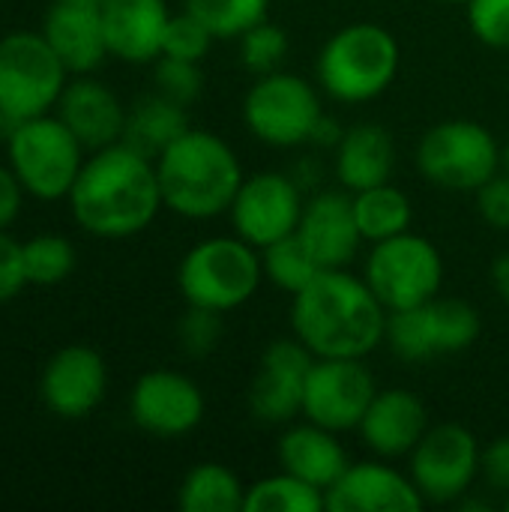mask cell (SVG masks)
I'll return each instance as SVG.
<instances>
[{"label":"cell","mask_w":509,"mask_h":512,"mask_svg":"<svg viewBox=\"0 0 509 512\" xmlns=\"http://www.w3.org/2000/svg\"><path fill=\"white\" fill-rule=\"evenodd\" d=\"M69 207L93 237L123 240L141 234L165 207L156 162L123 141L93 150L69 189Z\"/></svg>","instance_id":"1"},{"label":"cell","mask_w":509,"mask_h":512,"mask_svg":"<svg viewBox=\"0 0 509 512\" xmlns=\"http://www.w3.org/2000/svg\"><path fill=\"white\" fill-rule=\"evenodd\" d=\"M390 312L366 285L363 273L348 267L321 270L291 297V333L315 357L366 360L387 342Z\"/></svg>","instance_id":"2"},{"label":"cell","mask_w":509,"mask_h":512,"mask_svg":"<svg viewBox=\"0 0 509 512\" xmlns=\"http://www.w3.org/2000/svg\"><path fill=\"white\" fill-rule=\"evenodd\" d=\"M162 204L183 219H216L228 213L243 165L234 147L210 129L189 126L156 156Z\"/></svg>","instance_id":"3"},{"label":"cell","mask_w":509,"mask_h":512,"mask_svg":"<svg viewBox=\"0 0 509 512\" xmlns=\"http://www.w3.org/2000/svg\"><path fill=\"white\" fill-rule=\"evenodd\" d=\"M402 48L390 27L354 21L330 33L315 57V81L339 105H363L387 93L399 75Z\"/></svg>","instance_id":"4"},{"label":"cell","mask_w":509,"mask_h":512,"mask_svg":"<svg viewBox=\"0 0 509 512\" xmlns=\"http://www.w3.org/2000/svg\"><path fill=\"white\" fill-rule=\"evenodd\" d=\"M261 282V249L234 231L198 240L177 267V288L186 306H201L222 315L246 306L258 294Z\"/></svg>","instance_id":"5"},{"label":"cell","mask_w":509,"mask_h":512,"mask_svg":"<svg viewBox=\"0 0 509 512\" xmlns=\"http://www.w3.org/2000/svg\"><path fill=\"white\" fill-rule=\"evenodd\" d=\"M240 114L249 135L267 147H309L312 129L324 114L321 87L297 72L276 69L249 84Z\"/></svg>","instance_id":"6"},{"label":"cell","mask_w":509,"mask_h":512,"mask_svg":"<svg viewBox=\"0 0 509 512\" xmlns=\"http://www.w3.org/2000/svg\"><path fill=\"white\" fill-rule=\"evenodd\" d=\"M417 171L432 186L477 192L501 171V141L480 120H441L429 126L417 144Z\"/></svg>","instance_id":"7"},{"label":"cell","mask_w":509,"mask_h":512,"mask_svg":"<svg viewBox=\"0 0 509 512\" xmlns=\"http://www.w3.org/2000/svg\"><path fill=\"white\" fill-rule=\"evenodd\" d=\"M6 153L9 168L15 171L24 192H30L39 201L69 198V189L84 165L81 141L57 114H39L12 123Z\"/></svg>","instance_id":"8"},{"label":"cell","mask_w":509,"mask_h":512,"mask_svg":"<svg viewBox=\"0 0 509 512\" xmlns=\"http://www.w3.org/2000/svg\"><path fill=\"white\" fill-rule=\"evenodd\" d=\"M363 279L387 312L420 306L444 288V258L438 246L414 231L369 243Z\"/></svg>","instance_id":"9"},{"label":"cell","mask_w":509,"mask_h":512,"mask_svg":"<svg viewBox=\"0 0 509 512\" xmlns=\"http://www.w3.org/2000/svg\"><path fill=\"white\" fill-rule=\"evenodd\" d=\"M483 333L480 312L459 297H432L420 306L390 312L387 345L405 363H426L468 351Z\"/></svg>","instance_id":"10"},{"label":"cell","mask_w":509,"mask_h":512,"mask_svg":"<svg viewBox=\"0 0 509 512\" xmlns=\"http://www.w3.org/2000/svg\"><path fill=\"white\" fill-rule=\"evenodd\" d=\"M66 66L42 33L18 30L0 39V111L12 120H30L57 108L66 87Z\"/></svg>","instance_id":"11"},{"label":"cell","mask_w":509,"mask_h":512,"mask_svg":"<svg viewBox=\"0 0 509 512\" xmlns=\"http://www.w3.org/2000/svg\"><path fill=\"white\" fill-rule=\"evenodd\" d=\"M483 447L459 423H435L408 456V474L426 504H456L480 480Z\"/></svg>","instance_id":"12"},{"label":"cell","mask_w":509,"mask_h":512,"mask_svg":"<svg viewBox=\"0 0 509 512\" xmlns=\"http://www.w3.org/2000/svg\"><path fill=\"white\" fill-rule=\"evenodd\" d=\"M303 204L306 192L297 186L291 171L246 174L228 207L231 231L255 249H267L270 243L297 231Z\"/></svg>","instance_id":"13"},{"label":"cell","mask_w":509,"mask_h":512,"mask_svg":"<svg viewBox=\"0 0 509 512\" xmlns=\"http://www.w3.org/2000/svg\"><path fill=\"white\" fill-rule=\"evenodd\" d=\"M378 384L366 360L354 357H315L306 390H303V420L318 423L333 432H357Z\"/></svg>","instance_id":"14"},{"label":"cell","mask_w":509,"mask_h":512,"mask_svg":"<svg viewBox=\"0 0 509 512\" xmlns=\"http://www.w3.org/2000/svg\"><path fill=\"white\" fill-rule=\"evenodd\" d=\"M315 354L291 333L273 339L261 360L255 381L249 387V411L264 426H288L303 414V390Z\"/></svg>","instance_id":"15"},{"label":"cell","mask_w":509,"mask_h":512,"mask_svg":"<svg viewBox=\"0 0 509 512\" xmlns=\"http://www.w3.org/2000/svg\"><path fill=\"white\" fill-rule=\"evenodd\" d=\"M207 402L201 387L171 369H153L141 375L129 393L132 423L153 438H183L204 420Z\"/></svg>","instance_id":"16"},{"label":"cell","mask_w":509,"mask_h":512,"mask_svg":"<svg viewBox=\"0 0 509 512\" xmlns=\"http://www.w3.org/2000/svg\"><path fill=\"white\" fill-rule=\"evenodd\" d=\"M327 512H420L426 498L411 474L390 465V459L351 462L345 474L324 492Z\"/></svg>","instance_id":"17"},{"label":"cell","mask_w":509,"mask_h":512,"mask_svg":"<svg viewBox=\"0 0 509 512\" xmlns=\"http://www.w3.org/2000/svg\"><path fill=\"white\" fill-rule=\"evenodd\" d=\"M321 270L351 267L363 249V234L354 216L348 189H318L306 195L300 225L294 231Z\"/></svg>","instance_id":"18"},{"label":"cell","mask_w":509,"mask_h":512,"mask_svg":"<svg viewBox=\"0 0 509 512\" xmlns=\"http://www.w3.org/2000/svg\"><path fill=\"white\" fill-rule=\"evenodd\" d=\"M108 390V369L99 351L87 345L60 348L42 369L39 393L51 414L63 420L87 417Z\"/></svg>","instance_id":"19"},{"label":"cell","mask_w":509,"mask_h":512,"mask_svg":"<svg viewBox=\"0 0 509 512\" xmlns=\"http://www.w3.org/2000/svg\"><path fill=\"white\" fill-rule=\"evenodd\" d=\"M429 411L423 399L405 387L378 390L369 402L357 435L378 459H408L420 438L429 432Z\"/></svg>","instance_id":"20"},{"label":"cell","mask_w":509,"mask_h":512,"mask_svg":"<svg viewBox=\"0 0 509 512\" xmlns=\"http://www.w3.org/2000/svg\"><path fill=\"white\" fill-rule=\"evenodd\" d=\"M57 117L90 153L117 144L126 126V108L117 99V93L90 75L66 81L57 99Z\"/></svg>","instance_id":"21"},{"label":"cell","mask_w":509,"mask_h":512,"mask_svg":"<svg viewBox=\"0 0 509 512\" xmlns=\"http://www.w3.org/2000/svg\"><path fill=\"white\" fill-rule=\"evenodd\" d=\"M111 57L123 63H153L162 54L171 21L165 0H102L99 3Z\"/></svg>","instance_id":"22"},{"label":"cell","mask_w":509,"mask_h":512,"mask_svg":"<svg viewBox=\"0 0 509 512\" xmlns=\"http://www.w3.org/2000/svg\"><path fill=\"white\" fill-rule=\"evenodd\" d=\"M42 36L54 48L60 63L75 75H90L111 54L99 6L54 0L45 15Z\"/></svg>","instance_id":"23"},{"label":"cell","mask_w":509,"mask_h":512,"mask_svg":"<svg viewBox=\"0 0 509 512\" xmlns=\"http://www.w3.org/2000/svg\"><path fill=\"white\" fill-rule=\"evenodd\" d=\"M279 468L306 480L309 486L327 492L351 465L348 450L339 441V432L318 423H288L276 444Z\"/></svg>","instance_id":"24"},{"label":"cell","mask_w":509,"mask_h":512,"mask_svg":"<svg viewBox=\"0 0 509 512\" xmlns=\"http://www.w3.org/2000/svg\"><path fill=\"white\" fill-rule=\"evenodd\" d=\"M396 171V141L384 123L363 120L345 129L333 150V174L342 189L360 192L387 183Z\"/></svg>","instance_id":"25"},{"label":"cell","mask_w":509,"mask_h":512,"mask_svg":"<svg viewBox=\"0 0 509 512\" xmlns=\"http://www.w3.org/2000/svg\"><path fill=\"white\" fill-rule=\"evenodd\" d=\"M189 126L192 123L186 105L153 90L150 96H141L132 108H126V126L120 141L156 162V156L171 147Z\"/></svg>","instance_id":"26"},{"label":"cell","mask_w":509,"mask_h":512,"mask_svg":"<svg viewBox=\"0 0 509 512\" xmlns=\"http://www.w3.org/2000/svg\"><path fill=\"white\" fill-rule=\"evenodd\" d=\"M354 201V216L360 225V234L366 243L390 240L396 234L411 231L414 222V204L405 189H399L393 180L351 192Z\"/></svg>","instance_id":"27"},{"label":"cell","mask_w":509,"mask_h":512,"mask_svg":"<svg viewBox=\"0 0 509 512\" xmlns=\"http://www.w3.org/2000/svg\"><path fill=\"white\" fill-rule=\"evenodd\" d=\"M243 501V480L219 462L195 465L177 489V507L183 512H243Z\"/></svg>","instance_id":"28"},{"label":"cell","mask_w":509,"mask_h":512,"mask_svg":"<svg viewBox=\"0 0 509 512\" xmlns=\"http://www.w3.org/2000/svg\"><path fill=\"white\" fill-rule=\"evenodd\" d=\"M243 512H327V501L321 489L279 468V474L246 486Z\"/></svg>","instance_id":"29"},{"label":"cell","mask_w":509,"mask_h":512,"mask_svg":"<svg viewBox=\"0 0 509 512\" xmlns=\"http://www.w3.org/2000/svg\"><path fill=\"white\" fill-rule=\"evenodd\" d=\"M183 9L222 42H237L249 27L270 18V0H183Z\"/></svg>","instance_id":"30"},{"label":"cell","mask_w":509,"mask_h":512,"mask_svg":"<svg viewBox=\"0 0 509 512\" xmlns=\"http://www.w3.org/2000/svg\"><path fill=\"white\" fill-rule=\"evenodd\" d=\"M261 264H264V279L291 297L321 273V267L315 264V258L309 255V249L297 234H288L270 243L267 249H261Z\"/></svg>","instance_id":"31"},{"label":"cell","mask_w":509,"mask_h":512,"mask_svg":"<svg viewBox=\"0 0 509 512\" xmlns=\"http://www.w3.org/2000/svg\"><path fill=\"white\" fill-rule=\"evenodd\" d=\"M291 51V36L282 24L264 18L255 27H249L240 39H237V54H240V66L249 75H267L285 66V57Z\"/></svg>","instance_id":"32"},{"label":"cell","mask_w":509,"mask_h":512,"mask_svg":"<svg viewBox=\"0 0 509 512\" xmlns=\"http://www.w3.org/2000/svg\"><path fill=\"white\" fill-rule=\"evenodd\" d=\"M27 285H57L75 270V249L60 234H39L21 243Z\"/></svg>","instance_id":"33"},{"label":"cell","mask_w":509,"mask_h":512,"mask_svg":"<svg viewBox=\"0 0 509 512\" xmlns=\"http://www.w3.org/2000/svg\"><path fill=\"white\" fill-rule=\"evenodd\" d=\"M153 81H156V93H162L186 108L204 93V72H201V63H195V60L159 54L153 60Z\"/></svg>","instance_id":"34"},{"label":"cell","mask_w":509,"mask_h":512,"mask_svg":"<svg viewBox=\"0 0 509 512\" xmlns=\"http://www.w3.org/2000/svg\"><path fill=\"white\" fill-rule=\"evenodd\" d=\"M213 42H216V36H213L192 12L183 9V12L171 15V21H168V27H165L162 54L201 63V60L207 57V51L213 48Z\"/></svg>","instance_id":"35"},{"label":"cell","mask_w":509,"mask_h":512,"mask_svg":"<svg viewBox=\"0 0 509 512\" xmlns=\"http://www.w3.org/2000/svg\"><path fill=\"white\" fill-rule=\"evenodd\" d=\"M222 312L213 309H201V306H186L180 324H177V339L186 357H207L216 351V345L222 342Z\"/></svg>","instance_id":"36"},{"label":"cell","mask_w":509,"mask_h":512,"mask_svg":"<svg viewBox=\"0 0 509 512\" xmlns=\"http://www.w3.org/2000/svg\"><path fill=\"white\" fill-rule=\"evenodd\" d=\"M465 15L471 33L483 45L509 51V0H468Z\"/></svg>","instance_id":"37"},{"label":"cell","mask_w":509,"mask_h":512,"mask_svg":"<svg viewBox=\"0 0 509 512\" xmlns=\"http://www.w3.org/2000/svg\"><path fill=\"white\" fill-rule=\"evenodd\" d=\"M477 213L495 231H509V174L501 168L492 180H486L477 192Z\"/></svg>","instance_id":"38"},{"label":"cell","mask_w":509,"mask_h":512,"mask_svg":"<svg viewBox=\"0 0 509 512\" xmlns=\"http://www.w3.org/2000/svg\"><path fill=\"white\" fill-rule=\"evenodd\" d=\"M480 477L483 483L498 492V495H509V435H501L495 441H489L483 447V459H480Z\"/></svg>","instance_id":"39"},{"label":"cell","mask_w":509,"mask_h":512,"mask_svg":"<svg viewBox=\"0 0 509 512\" xmlns=\"http://www.w3.org/2000/svg\"><path fill=\"white\" fill-rule=\"evenodd\" d=\"M27 285L21 243H15L6 231H0V303L12 300Z\"/></svg>","instance_id":"40"},{"label":"cell","mask_w":509,"mask_h":512,"mask_svg":"<svg viewBox=\"0 0 509 512\" xmlns=\"http://www.w3.org/2000/svg\"><path fill=\"white\" fill-rule=\"evenodd\" d=\"M21 195H24V186L18 183L15 171L0 165V231H6L21 213Z\"/></svg>","instance_id":"41"},{"label":"cell","mask_w":509,"mask_h":512,"mask_svg":"<svg viewBox=\"0 0 509 512\" xmlns=\"http://www.w3.org/2000/svg\"><path fill=\"white\" fill-rule=\"evenodd\" d=\"M345 129H348V126H342L330 111H324V114L318 117L315 129H312L309 147H315V150H321V153H333V150L339 147V141H342Z\"/></svg>","instance_id":"42"},{"label":"cell","mask_w":509,"mask_h":512,"mask_svg":"<svg viewBox=\"0 0 509 512\" xmlns=\"http://www.w3.org/2000/svg\"><path fill=\"white\" fill-rule=\"evenodd\" d=\"M291 177L297 180V186L309 195V192H318L321 189V180H324V168H321V162L315 159V156H303V159H297L291 168Z\"/></svg>","instance_id":"43"},{"label":"cell","mask_w":509,"mask_h":512,"mask_svg":"<svg viewBox=\"0 0 509 512\" xmlns=\"http://www.w3.org/2000/svg\"><path fill=\"white\" fill-rule=\"evenodd\" d=\"M492 285H495L498 297L509 306V252L495 258V264H492Z\"/></svg>","instance_id":"44"},{"label":"cell","mask_w":509,"mask_h":512,"mask_svg":"<svg viewBox=\"0 0 509 512\" xmlns=\"http://www.w3.org/2000/svg\"><path fill=\"white\" fill-rule=\"evenodd\" d=\"M9 132H12V120H9V117H6V114L0 111V147H3L6 141H9Z\"/></svg>","instance_id":"45"},{"label":"cell","mask_w":509,"mask_h":512,"mask_svg":"<svg viewBox=\"0 0 509 512\" xmlns=\"http://www.w3.org/2000/svg\"><path fill=\"white\" fill-rule=\"evenodd\" d=\"M501 168L509 174V138L507 144H501Z\"/></svg>","instance_id":"46"},{"label":"cell","mask_w":509,"mask_h":512,"mask_svg":"<svg viewBox=\"0 0 509 512\" xmlns=\"http://www.w3.org/2000/svg\"><path fill=\"white\" fill-rule=\"evenodd\" d=\"M66 3H84V6H99L102 0H66Z\"/></svg>","instance_id":"47"},{"label":"cell","mask_w":509,"mask_h":512,"mask_svg":"<svg viewBox=\"0 0 509 512\" xmlns=\"http://www.w3.org/2000/svg\"><path fill=\"white\" fill-rule=\"evenodd\" d=\"M435 3H468V0H435Z\"/></svg>","instance_id":"48"},{"label":"cell","mask_w":509,"mask_h":512,"mask_svg":"<svg viewBox=\"0 0 509 512\" xmlns=\"http://www.w3.org/2000/svg\"><path fill=\"white\" fill-rule=\"evenodd\" d=\"M504 510L509 512V495H507V498H504Z\"/></svg>","instance_id":"49"}]
</instances>
